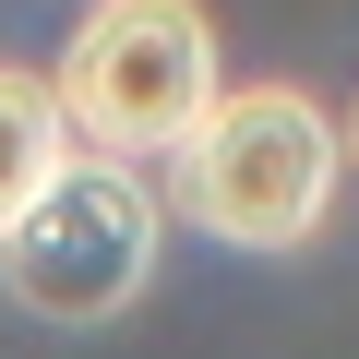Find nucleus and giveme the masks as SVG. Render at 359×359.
Here are the masks:
<instances>
[{
    "instance_id": "f257e3e1",
    "label": "nucleus",
    "mask_w": 359,
    "mask_h": 359,
    "mask_svg": "<svg viewBox=\"0 0 359 359\" xmlns=\"http://www.w3.org/2000/svg\"><path fill=\"white\" fill-rule=\"evenodd\" d=\"M335 168H347V132L299 84H228L168 156L180 216L204 240H240V252H299L335 204Z\"/></svg>"
},
{
    "instance_id": "f03ea898",
    "label": "nucleus",
    "mask_w": 359,
    "mask_h": 359,
    "mask_svg": "<svg viewBox=\"0 0 359 359\" xmlns=\"http://www.w3.org/2000/svg\"><path fill=\"white\" fill-rule=\"evenodd\" d=\"M48 96H60L72 144L132 168V156H180V132L228 84H216V36H204L192 0H96L60 48V72H48Z\"/></svg>"
},
{
    "instance_id": "7ed1b4c3",
    "label": "nucleus",
    "mask_w": 359,
    "mask_h": 359,
    "mask_svg": "<svg viewBox=\"0 0 359 359\" xmlns=\"http://www.w3.org/2000/svg\"><path fill=\"white\" fill-rule=\"evenodd\" d=\"M156 276V192L108 156H72L48 192L0 228V287L36 323H108Z\"/></svg>"
},
{
    "instance_id": "20e7f679",
    "label": "nucleus",
    "mask_w": 359,
    "mask_h": 359,
    "mask_svg": "<svg viewBox=\"0 0 359 359\" xmlns=\"http://www.w3.org/2000/svg\"><path fill=\"white\" fill-rule=\"evenodd\" d=\"M60 168H72V120H60L48 72H13V60H0V228H13Z\"/></svg>"
},
{
    "instance_id": "39448f33",
    "label": "nucleus",
    "mask_w": 359,
    "mask_h": 359,
    "mask_svg": "<svg viewBox=\"0 0 359 359\" xmlns=\"http://www.w3.org/2000/svg\"><path fill=\"white\" fill-rule=\"evenodd\" d=\"M347 156H359V120H347Z\"/></svg>"
}]
</instances>
